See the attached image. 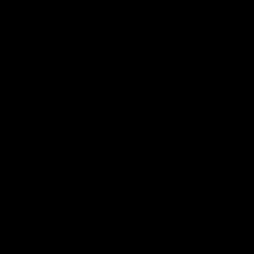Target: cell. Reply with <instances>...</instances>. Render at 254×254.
<instances>
[]
</instances>
